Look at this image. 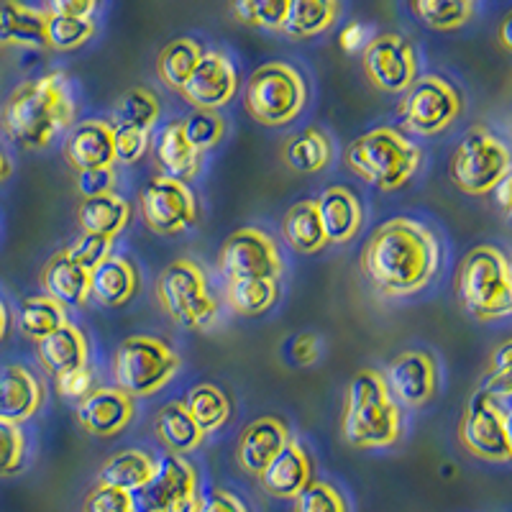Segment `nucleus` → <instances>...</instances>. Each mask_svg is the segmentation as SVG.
I'll list each match as a JSON object with an SVG mask.
<instances>
[{
	"label": "nucleus",
	"instance_id": "6ab92c4d",
	"mask_svg": "<svg viewBox=\"0 0 512 512\" xmlns=\"http://www.w3.org/2000/svg\"><path fill=\"white\" fill-rule=\"evenodd\" d=\"M290 441L292 436L285 420L272 418V415L251 420L241 433L239 448H236L239 466L251 477H259Z\"/></svg>",
	"mask_w": 512,
	"mask_h": 512
},
{
	"label": "nucleus",
	"instance_id": "ddd939ff",
	"mask_svg": "<svg viewBox=\"0 0 512 512\" xmlns=\"http://www.w3.org/2000/svg\"><path fill=\"white\" fill-rule=\"evenodd\" d=\"M361 67L374 88L382 93H408L420 77L418 52L402 34H379L367 41L361 52Z\"/></svg>",
	"mask_w": 512,
	"mask_h": 512
},
{
	"label": "nucleus",
	"instance_id": "7c9ffc66",
	"mask_svg": "<svg viewBox=\"0 0 512 512\" xmlns=\"http://www.w3.org/2000/svg\"><path fill=\"white\" fill-rule=\"evenodd\" d=\"M154 428H157V436L162 438L164 446L177 456L198 451L205 441V433L190 418V413H187L182 402H167V405H162L157 413V420H154Z\"/></svg>",
	"mask_w": 512,
	"mask_h": 512
},
{
	"label": "nucleus",
	"instance_id": "6e6d98bb",
	"mask_svg": "<svg viewBox=\"0 0 512 512\" xmlns=\"http://www.w3.org/2000/svg\"><path fill=\"white\" fill-rule=\"evenodd\" d=\"M482 392H487L495 400L512 397V372H489V377L482 384Z\"/></svg>",
	"mask_w": 512,
	"mask_h": 512
},
{
	"label": "nucleus",
	"instance_id": "864d4df0",
	"mask_svg": "<svg viewBox=\"0 0 512 512\" xmlns=\"http://www.w3.org/2000/svg\"><path fill=\"white\" fill-rule=\"evenodd\" d=\"M320 338L315 336V333H300V336H295V341H292V359H295V364H300V367H310V364H315L320 356Z\"/></svg>",
	"mask_w": 512,
	"mask_h": 512
},
{
	"label": "nucleus",
	"instance_id": "7ed1b4c3",
	"mask_svg": "<svg viewBox=\"0 0 512 512\" xmlns=\"http://www.w3.org/2000/svg\"><path fill=\"white\" fill-rule=\"evenodd\" d=\"M341 431L354 448H390L402 438V408L374 369L351 377Z\"/></svg>",
	"mask_w": 512,
	"mask_h": 512
},
{
	"label": "nucleus",
	"instance_id": "393cba45",
	"mask_svg": "<svg viewBox=\"0 0 512 512\" xmlns=\"http://www.w3.org/2000/svg\"><path fill=\"white\" fill-rule=\"evenodd\" d=\"M36 354H39V361L44 364V369L52 372L54 377L75 372V369L88 367V336H85L82 328L75 326V323H64V326L59 328V331H54L52 336L41 338L39 344H36Z\"/></svg>",
	"mask_w": 512,
	"mask_h": 512
},
{
	"label": "nucleus",
	"instance_id": "2f4dec72",
	"mask_svg": "<svg viewBox=\"0 0 512 512\" xmlns=\"http://www.w3.org/2000/svg\"><path fill=\"white\" fill-rule=\"evenodd\" d=\"M154 466H157V461L146 454V451L126 448V451L111 456V459L100 466L98 484H108V487H118L123 489V492L136 495V492L152 479Z\"/></svg>",
	"mask_w": 512,
	"mask_h": 512
},
{
	"label": "nucleus",
	"instance_id": "bb28decb",
	"mask_svg": "<svg viewBox=\"0 0 512 512\" xmlns=\"http://www.w3.org/2000/svg\"><path fill=\"white\" fill-rule=\"evenodd\" d=\"M0 44L49 49L44 8H31L24 3H3L0 6Z\"/></svg>",
	"mask_w": 512,
	"mask_h": 512
},
{
	"label": "nucleus",
	"instance_id": "9d476101",
	"mask_svg": "<svg viewBox=\"0 0 512 512\" xmlns=\"http://www.w3.org/2000/svg\"><path fill=\"white\" fill-rule=\"evenodd\" d=\"M464 111L459 90L441 75H423L405 93L397 116L402 128L418 136H436L446 131Z\"/></svg>",
	"mask_w": 512,
	"mask_h": 512
},
{
	"label": "nucleus",
	"instance_id": "bf43d9fd",
	"mask_svg": "<svg viewBox=\"0 0 512 512\" xmlns=\"http://www.w3.org/2000/svg\"><path fill=\"white\" fill-rule=\"evenodd\" d=\"M492 195H495V203H497V208L502 210V216L512 218V172L500 182V185L495 187V192H492Z\"/></svg>",
	"mask_w": 512,
	"mask_h": 512
},
{
	"label": "nucleus",
	"instance_id": "e433bc0d",
	"mask_svg": "<svg viewBox=\"0 0 512 512\" xmlns=\"http://www.w3.org/2000/svg\"><path fill=\"white\" fill-rule=\"evenodd\" d=\"M203 47L200 41L195 39H175L169 41L167 47L159 52L157 59V75L159 80L167 85L169 90H177L180 93L182 85L187 82V77L192 75V70L198 67V62L203 59Z\"/></svg>",
	"mask_w": 512,
	"mask_h": 512
},
{
	"label": "nucleus",
	"instance_id": "13d9d810",
	"mask_svg": "<svg viewBox=\"0 0 512 512\" xmlns=\"http://www.w3.org/2000/svg\"><path fill=\"white\" fill-rule=\"evenodd\" d=\"M364 39H367V29H364L361 24H356V21L341 31V47H344L346 52H356V49H361ZM364 47H367V44H364Z\"/></svg>",
	"mask_w": 512,
	"mask_h": 512
},
{
	"label": "nucleus",
	"instance_id": "09e8293b",
	"mask_svg": "<svg viewBox=\"0 0 512 512\" xmlns=\"http://www.w3.org/2000/svg\"><path fill=\"white\" fill-rule=\"evenodd\" d=\"M116 131V162L121 164H136L149 149V139H152V131H144V128H128L118 126Z\"/></svg>",
	"mask_w": 512,
	"mask_h": 512
},
{
	"label": "nucleus",
	"instance_id": "b1692460",
	"mask_svg": "<svg viewBox=\"0 0 512 512\" xmlns=\"http://www.w3.org/2000/svg\"><path fill=\"white\" fill-rule=\"evenodd\" d=\"M315 205H318V216L320 223H323V231H326L328 244H349L359 233L361 223H364V210H361L359 198L349 187H328L315 200Z\"/></svg>",
	"mask_w": 512,
	"mask_h": 512
},
{
	"label": "nucleus",
	"instance_id": "39448f33",
	"mask_svg": "<svg viewBox=\"0 0 512 512\" xmlns=\"http://www.w3.org/2000/svg\"><path fill=\"white\" fill-rule=\"evenodd\" d=\"M456 295L461 308L477 320L512 315L510 259L497 246H474L456 272Z\"/></svg>",
	"mask_w": 512,
	"mask_h": 512
},
{
	"label": "nucleus",
	"instance_id": "052dcab7",
	"mask_svg": "<svg viewBox=\"0 0 512 512\" xmlns=\"http://www.w3.org/2000/svg\"><path fill=\"white\" fill-rule=\"evenodd\" d=\"M497 39H500L502 49H507V52L512 54V8L502 16L500 29H497Z\"/></svg>",
	"mask_w": 512,
	"mask_h": 512
},
{
	"label": "nucleus",
	"instance_id": "4d7b16f0",
	"mask_svg": "<svg viewBox=\"0 0 512 512\" xmlns=\"http://www.w3.org/2000/svg\"><path fill=\"white\" fill-rule=\"evenodd\" d=\"M489 372H512V338L502 341L489 359Z\"/></svg>",
	"mask_w": 512,
	"mask_h": 512
},
{
	"label": "nucleus",
	"instance_id": "473e14b6",
	"mask_svg": "<svg viewBox=\"0 0 512 512\" xmlns=\"http://www.w3.org/2000/svg\"><path fill=\"white\" fill-rule=\"evenodd\" d=\"M282 233H285L287 244L300 254H318L320 249L328 246L315 200H300L292 205L282 221Z\"/></svg>",
	"mask_w": 512,
	"mask_h": 512
},
{
	"label": "nucleus",
	"instance_id": "1a4fd4ad",
	"mask_svg": "<svg viewBox=\"0 0 512 512\" xmlns=\"http://www.w3.org/2000/svg\"><path fill=\"white\" fill-rule=\"evenodd\" d=\"M157 297L169 318L190 331H205L218 318V303L210 295L208 277L203 267L187 256L164 267L157 280Z\"/></svg>",
	"mask_w": 512,
	"mask_h": 512
},
{
	"label": "nucleus",
	"instance_id": "3c124183",
	"mask_svg": "<svg viewBox=\"0 0 512 512\" xmlns=\"http://www.w3.org/2000/svg\"><path fill=\"white\" fill-rule=\"evenodd\" d=\"M93 382H95L93 372H90L88 367L54 377V387H57L59 395L67 397V400H77V402H82L85 397L90 395V392H93Z\"/></svg>",
	"mask_w": 512,
	"mask_h": 512
},
{
	"label": "nucleus",
	"instance_id": "4468645a",
	"mask_svg": "<svg viewBox=\"0 0 512 512\" xmlns=\"http://www.w3.org/2000/svg\"><path fill=\"white\" fill-rule=\"evenodd\" d=\"M218 267L228 282L277 280L282 277V256L277 244L262 228H239L221 246Z\"/></svg>",
	"mask_w": 512,
	"mask_h": 512
},
{
	"label": "nucleus",
	"instance_id": "cd10ccee",
	"mask_svg": "<svg viewBox=\"0 0 512 512\" xmlns=\"http://www.w3.org/2000/svg\"><path fill=\"white\" fill-rule=\"evenodd\" d=\"M128 221H131V203L116 192L88 198L77 205V226L90 236H103L113 241L128 226Z\"/></svg>",
	"mask_w": 512,
	"mask_h": 512
},
{
	"label": "nucleus",
	"instance_id": "c85d7f7f",
	"mask_svg": "<svg viewBox=\"0 0 512 512\" xmlns=\"http://www.w3.org/2000/svg\"><path fill=\"white\" fill-rule=\"evenodd\" d=\"M157 162L164 177L190 182L200 172V154L190 146L182 131V121H169L159 131Z\"/></svg>",
	"mask_w": 512,
	"mask_h": 512
},
{
	"label": "nucleus",
	"instance_id": "4be33fe9",
	"mask_svg": "<svg viewBox=\"0 0 512 512\" xmlns=\"http://www.w3.org/2000/svg\"><path fill=\"white\" fill-rule=\"evenodd\" d=\"M44 405V384L21 364L0 369V420L6 423H26Z\"/></svg>",
	"mask_w": 512,
	"mask_h": 512
},
{
	"label": "nucleus",
	"instance_id": "49530a36",
	"mask_svg": "<svg viewBox=\"0 0 512 512\" xmlns=\"http://www.w3.org/2000/svg\"><path fill=\"white\" fill-rule=\"evenodd\" d=\"M64 254L70 256L75 264H80L82 269H88V272L93 274L108 256H113V241L103 239V236L82 233L80 239L72 241V244L64 249Z\"/></svg>",
	"mask_w": 512,
	"mask_h": 512
},
{
	"label": "nucleus",
	"instance_id": "603ef678",
	"mask_svg": "<svg viewBox=\"0 0 512 512\" xmlns=\"http://www.w3.org/2000/svg\"><path fill=\"white\" fill-rule=\"evenodd\" d=\"M198 512H251V507L228 489H210L200 500Z\"/></svg>",
	"mask_w": 512,
	"mask_h": 512
},
{
	"label": "nucleus",
	"instance_id": "c9c22d12",
	"mask_svg": "<svg viewBox=\"0 0 512 512\" xmlns=\"http://www.w3.org/2000/svg\"><path fill=\"white\" fill-rule=\"evenodd\" d=\"M64 323H70L67 308L59 305L57 300H52L49 295L26 297L21 308H18V328H21L24 336L36 341V344H39L41 338H47L54 331H59Z\"/></svg>",
	"mask_w": 512,
	"mask_h": 512
},
{
	"label": "nucleus",
	"instance_id": "9b49d317",
	"mask_svg": "<svg viewBox=\"0 0 512 512\" xmlns=\"http://www.w3.org/2000/svg\"><path fill=\"white\" fill-rule=\"evenodd\" d=\"M136 512H198L200 477L185 456L157 459L152 479L134 495Z\"/></svg>",
	"mask_w": 512,
	"mask_h": 512
},
{
	"label": "nucleus",
	"instance_id": "a878e982",
	"mask_svg": "<svg viewBox=\"0 0 512 512\" xmlns=\"http://www.w3.org/2000/svg\"><path fill=\"white\" fill-rule=\"evenodd\" d=\"M139 292V269L126 256H108L93 272V287L90 295L103 308H123Z\"/></svg>",
	"mask_w": 512,
	"mask_h": 512
},
{
	"label": "nucleus",
	"instance_id": "de8ad7c7",
	"mask_svg": "<svg viewBox=\"0 0 512 512\" xmlns=\"http://www.w3.org/2000/svg\"><path fill=\"white\" fill-rule=\"evenodd\" d=\"M82 512H136V500L131 492L108 487V484H95L82 502Z\"/></svg>",
	"mask_w": 512,
	"mask_h": 512
},
{
	"label": "nucleus",
	"instance_id": "37998d69",
	"mask_svg": "<svg viewBox=\"0 0 512 512\" xmlns=\"http://www.w3.org/2000/svg\"><path fill=\"white\" fill-rule=\"evenodd\" d=\"M182 131L192 149L203 154L221 144L226 136V121L216 111H190L182 118Z\"/></svg>",
	"mask_w": 512,
	"mask_h": 512
},
{
	"label": "nucleus",
	"instance_id": "dca6fc26",
	"mask_svg": "<svg viewBox=\"0 0 512 512\" xmlns=\"http://www.w3.org/2000/svg\"><path fill=\"white\" fill-rule=\"evenodd\" d=\"M239 93V72L231 59L221 52H205L192 70L180 95L192 105V111H221Z\"/></svg>",
	"mask_w": 512,
	"mask_h": 512
},
{
	"label": "nucleus",
	"instance_id": "8fccbe9b",
	"mask_svg": "<svg viewBox=\"0 0 512 512\" xmlns=\"http://www.w3.org/2000/svg\"><path fill=\"white\" fill-rule=\"evenodd\" d=\"M116 185V169L113 167H100V169H82L75 175V187L82 195V200L100 198L113 192Z\"/></svg>",
	"mask_w": 512,
	"mask_h": 512
},
{
	"label": "nucleus",
	"instance_id": "0eeeda50",
	"mask_svg": "<svg viewBox=\"0 0 512 512\" xmlns=\"http://www.w3.org/2000/svg\"><path fill=\"white\" fill-rule=\"evenodd\" d=\"M244 105L262 126H287L308 105L305 77L287 62L262 64L246 82Z\"/></svg>",
	"mask_w": 512,
	"mask_h": 512
},
{
	"label": "nucleus",
	"instance_id": "412c9836",
	"mask_svg": "<svg viewBox=\"0 0 512 512\" xmlns=\"http://www.w3.org/2000/svg\"><path fill=\"white\" fill-rule=\"evenodd\" d=\"M64 159L72 169H100L116 164V131L113 123L82 121L70 128V136L64 141Z\"/></svg>",
	"mask_w": 512,
	"mask_h": 512
},
{
	"label": "nucleus",
	"instance_id": "72a5a7b5",
	"mask_svg": "<svg viewBox=\"0 0 512 512\" xmlns=\"http://www.w3.org/2000/svg\"><path fill=\"white\" fill-rule=\"evenodd\" d=\"M338 16H341V3L336 0H290L282 34L292 39H313L331 29Z\"/></svg>",
	"mask_w": 512,
	"mask_h": 512
},
{
	"label": "nucleus",
	"instance_id": "423d86ee",
	"mask_svg": "<svg viewBox=\"0 0 512 512\" xmlns=\"http://www.w3.org/2000/svg\"><path fill=\"white\" fill-rule=\"evenodd\" d=\"M512 172V154L489 128L474 126L459 141L448 162V177L464 195L484 198Z\"/></svg>",
	"mask_w": 512,
	"mask_h": 512
},
{
	"label": "nucleus",
	"instance_id": "20e7f679",
	"mask_svg": "<svg viewBox=\"0 0 512 512\" xmlns=\"http://www.w3.org/2000/svg\"><path fill=\"white\" fill-rule=\"evenodd\" d=\"M346 164L356 177L377 190L395 192L418 175L423 152L397 128L379 126L351 141Z\"/></svg>",
	"mask_w": 512,
	"mask_h": 512
},
{
	"label": "nucleus",
	"instance_id": "4c0bfd02",
	"mask_svg": "<svg viewBox=\"0 0 512 512\" xmlns=\"http://www.w3.org/2000/svg\"><path fill=\"white\" fill-rule=\"evenodd\" d=\"M280 300L277 280H236L226 285V303L236 315H264Z\"/></svg>",
	"mask_w": 512,
	"mask_h": 512
},
{
	"label": "nucleus",
	"instance_id": "2eb2a0df",
	"mask_svg": "<svg viewBox=\"0 0 512 512\" xmlns=\"http://www.w3.org/2000/svg\"><path fill=\"white\" fill-rule=\"evenodd\" d=\"M505 413L507 410H502L500 400L482 390L474 392L459 425L461 446L477 459L492 461V464L512 461L510 448H507Z\"/></svg>",
	"mask_w": 512,
	"mask_h": 512
},
{
	"label": "nucleus",
	"instance_id": "0e129e2a",
	"mask_svg": "<svg viewBox=\"0 0 512 512\" xmlns=\"http://www.w3.org/2000/svg\"><path fill=\"white\" fill-rule=\"evenodd\" d=\"M505 433H507V448H510V456H512V410L505 413Z\"/></svg>",
	"mask_w": 512,
	"mask_h": 512
},
{
	"label": "nucleus",
	"instance_id": "79ce46f5",
	"mask_svg": "<svg viewBox=\"0 0 512 512\" xmlns=\"http://www.w3.org/2000/svg\"><path fill=\"white\" fill-rule=\"evenodd\" d=\"M287 8H290V0H236L231 3V13L241 24L269 31L285 29Z\"/></svg>",
	"mask_w": 512,
	"mask_h": 512
},
{
	"label": "nucleus",
	"instance_id": "5fc2aeb1",
	"mask_svg": "<svg viewBox=\"0 0 512 512\" xmlns=\"http://www.w3.org/2000/svg\"><path fill=\"white\" fill-rule=\"evenodd\" d=\"M44 11L67 18H93L98 6H95L93 0H54V3L44 6Z\"/></svg>",
	"mask_w": 512,
	"mask_h": 512
},
{
	"label": "nucleus",
	"instance_id": "c03bdc74",
	"mask_svg": "<svg viewBox=\"0 0 512 512\" xmlns=\"http://www.w3.org/2000/svg\"><path fill=\"white\" fill-rule=\"evenodd\" d=\"M295 512H351V507L336 484L313 479L295 500Z\"/></svg>",
	"mask_w": 512,
	"mask_h": 512
},
{
	"label": "nucleus",
	"instance_id": "69168bd1",
	"mask_svg": "<svg viewBox=\"0 0 512 512\" xmlns=\"http://www.w3.org/2000/svg\"><path fill=\"white\" fill-rule=\"evenodd\" d=\"M510 272H512V259H510Z\"/></svg>",
	"mask_w": 512,
	"mask_h": 512
},
{
	"label": "nucleus",
	"instance_id": "f704fd0d",
	"mask_svg": "<svg viewBox=\"0 0 512 512\" xmlns=\"http://www.w3.org/2000/svg\"><path fill=\"white\" fill-rule=\"evenodd\" d=\"M182 405H185L190 418L198 423V428L205 436L221 431L223 425L228 423V418H231V400H228V395L218 384H195V387H190Z\"/></svg>",
	"mask_w": 512,
	"mask_h": 512
},
{
	"label": "nucleus",
	"instance_id": "680f3d73",
	"mask_svg": "<svg viewBox=\"0 0 512 512\" xmlns=\"http://www.w3.org/2000/svg\"><path fill=\"white\" fill-rule=\"evenodd\" d=\"M11 172H13L11 159H8V154L3 152V146H0V185H3V182H6L8 177H11Z\"/></svg>",
	"mask_w": 512,
	"mask_h": 512
},
{
	"label": "nucleus",
	"instance_id": "5701e85b",
	"mask_svg": "<svg viewBox=\"0 0 512 512\" xmlns=\"http://www.w3.org/2000/svg\"><path fill=\"white\" fill-rule=\"evenodd\" d=\"M41 287H44V295L57 300L64 308H85L93 297L90 295L93 274L72 262L62 249L49 259L41 272Z\"/></svg>",
	"mask_w": 512,
	"mask_h": 512
},
{
	"label": "nucleus",
	"instance_id": "f03ea898",
	"mask_svg": "<svg viewBox=\"0 0 512 512\" xmlns=\"http://www.w3.org/2000/svg\"><path fill=\"white\" fill-rule=\"evenodd\" d=\"M75 121V95L64 72H47L21 82L8 95L0 123L21 149H47Z\"/></svg>",
	"mask_w": 512,
	"mask_h": 512
},
{
	"label": "nucleus",
	"instance_id": "c756f323",
	"mask_svg": "<svg viewBox=\"0 0 512 512\" xmlns=\"http://www.w3.org/2000/svg\"><path fill=\"white\" fill-rule=\"evenodd\" d=\"M282 159L292 172L300 175H315L326 169L333 159V146L320 128H303L300 134L290 136L282 146Z\"/></svg>",
	"mask_w": 512,
	"mask_h": 512
},
{
	"label": "nucleus",
	"instance_id": "a19ab883",
	"mask_svg": "<svg viewBox=\"0 0 512 512\" xmlns=\"http://www.w3.org/2000/svg\"><path fill=\"white\" fill-rule=\"evenodd\" d=\"M93 36H95L93 18H67V16H54V13H47L49 49H57V52H72V49L85 47Z\"/></svg>",
	"mask_w": 512,
	"mask_h": 512
},
{
	"label": "nucleus",
	"instance_id": "f8f14e48",
	"mask_svg": "<svg viewBox=\"0 0 512 512\" xmlns=\"http://www.w3.org/2000/svg\"><path fill=\"white\" fill-rule=\"evenodd\" d=\"M139 213L146 228L159 236H175L198 221V198L187 182L157 175L139 192Z\"/></svg>",
	"mask_w": 512,
	"mask_h": 512
},
{
	"label": "nucleus",
	"instance_id": "aec40b11",
	"mask_svg": "<svg viewBox=\"0 0 512 512\" xmlns=\"http://www.w3.org/2000/svg\"><path fill=\"white\" fill-rule=\"evenodd\" d=\"M262 489L274 500H292L300 497L305 487L313 482V459L308 448L300 441H290L280 454L274 456L272 464L259 474Z\"/></svg>",
	"mask_w": 512,
	"mask_h": 512
},
{
	"label": "nucleus",
	"instance_id": "f3484780",
	"mask_svg": "<svg viewBox=\"0 0 512 512\" xmlns=\"http://www.w3.org/2000/svg\"><path fill=\"white\" fill-rule=\"evenodd\" d=\"M382 377L397 405H408V408H423L438 390V364L423 349L397 354L387 364Z\"/></svg>",
	"mask_w": 512,
	"mask_h": 512
},
{
	"label": "nucleus",
	"instance_id": "f257e3e1",
	"mask_svg": "<svg viewBox=\"0 0 512 512\" xmlns=\"http://www.w3.org/2000/svg\"><path fill=\"white\" fill-rule=\"evenodd\" d=\"M364 272L384 297H408L425 290L441 267L436 233L413 218L382 223L364 249Z\"/></svg>",
	"mask_w": 512,
	"mask_h": 512
},
{
	"label": "nucleus",
	"instance_id": "58836bf2",
	"mask_svg": "<svg viewBox=\"0 0 512 512\" xmlns=\"http://www.w3.org/2000/svg\"><path fill=\"white\" fill-rule=\"evenodd\" d=\"M410 13L433 31H456L472 21L477 6L472 0H413Z\"/></svg>",
	"mask_w": 512,
	"mask_h": 512
},
{
	"label": "nucleus",
	"instance_id": "e2e57ef3",
	"mask_svg": "<svg viewBox=\"0 0 512 512\" xmlns=\"http://www.w3.org/2000/svg\"><path fill=\"white\" fill-rule=\"evenodd\" d=\"M8 308H6V303H3V300H0V341H3V338H6V333H8Z\"/></svg>",
	"mask_w": 512,
	"mask_h": 512
},
{
	"label": "nucleus",
	"instance_id": "a211bd4d",
	"mask_svg": "<svg viewBox=\"0 0 512 512\" xmlns=\"http://www.w3.org/2000/svg\"><path fill=\"white\" fill-rule=\"evenodd\" d=\"M134 420V397L118 387H98L77 402V423L95 438H111L126 431Z\"/></svg>",
	"mask_w": 512,
	"mask_h": 512
},
{
	"label": "nucleus",
	"instance_id": "ea45409f",
	"mask_svg": "<svg viewBox=\"0 0 512 512\" xmlns=\"http://www.w3.org/2000/svg\"><path fill=\"white\" fill-rule=\"evenodd\" d=\"M159 113V98L146 88H131L116 100L113 105V128L128 126V128H144L152 131L157 123Z\"/></svg>",
	"mask_w": 512,
	"mask_h": 512
},
{
	"label": "nucleus",
	"instance_id": "a18cd8bd",
	"mask_svg": "<svg viewBox=\"0 0 512 512\" xmlns=\"http://www.w3.org/2000/svg\"><path fill=\"white\" fill-rule=\"evenodd\" d=\"M26 433L21 425L0 420V479L16 477L26 466Z\"/></svg>",
	"mask_w": 512,
	"mask_h": 512
},
{
	"label": "nucleus",
	"instance_id": "6e6552de",
	"mask_svg": "<svg viewBox=\"0 0 512 512\" xmlns=\"http://www.w3.org/2000/svg\"><path fill=\"white\" fill-rule=\"evenodd\" d=\"M180 356L162 338L128 336L113 359L116 387L128 397H149L164 390L180 372Z\"/></svg>",
	"mask_w": 512,
	"mask_h": 512
}]
</instances>
